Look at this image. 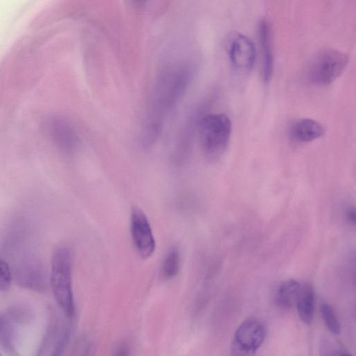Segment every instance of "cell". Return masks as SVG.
Listing matches in <instances>:
<instances>
[{
	"mask_svg": "<svg viewBox=\"0 0 356 356\" xmlns=\"http://www.w3.org/2000/svg\"><path fill=\"white\" fill-rule=\"evenodd\" d=\"M192 75L193 69L187 63L168 65L159 73L143 131L152 136H159L161 134L163 118L184 95Z\"/></svg>",
	"mask_w": 356,
	"mask_h": 356,
	"instance_id": "1",
	"label": "cell"
},
{
	"mask_svg": "<svg viewBox=\"0 0 356 356\" xmlns=\"http://www.w3.org/2000/svg\"><path fill=\"white\" fill-rule=\"evenodd\" d=\"M232 129V121L225 113H209L200 117L197 130L202 150L207 159L216 160L225 152Z\"/></svg>",
	"mask_w": 356,
	"mask_h": 356,
	"instance_id": "2",
	"label": "cell"
},
{
	"mask_svg": "<svg viewBox=\"0 0 356 356\" xmlns=\"http://www.w3.org/2000/svg\"><path fill=\"white\" fill-rule=\"evenodd\" d=\"M72 264V254L67 247L55 250L51 260V286L58 305L69 317L74 314Z\"/></svg>",
	"mask_w": 356,
	"mask_h": 356,
	"instance_id": "3",
	"label": "cell"
},
{
	"mask_svg": "<svg viewBox=\"0 0 356 356\" xmlns=\"http://www.w3.org/2000/svg\"><path fill=\"white\" fill-rule=\"evenodd\" d=\"M348 62L349 57L344 52L333 48L323 49L310 60L307 79L314 85H330L342 74Z\"/></svg>",
	"mask_w": 356,
	"mask_h": 356,
	"instance_id": "4",
	"label": "cell"
},
{
	"mask_svg": "<svg viewBox=\"0 0 356 356\" xmlns=\"http://www.w3.org/2000/svg\"><path fill=\"white\" fill-rule=\"evenodd\" d=\"M265 338V328L257 319L243 321L234 333L231 356H254Z\"/></svg>",
	"mask_w": 356,
	"mask_h": 356,
	"instance_id": "5",
	"label": "cell"
},
{
	"mask_svg": "<svg viewBox=\"0 0 356 356\" xmlns=\"http://www.w3.org/2000/svg\"><path fill=\"white\" fill-rule=\"evenodd\" d=\"M225 44L229 60L235 69L248 72L252 68L256 58V49L249 38L234 31L228 35Z\"/></svg>",
	"mask_w": 356,
	"mask_h": 356,
	"instance_id": "6",
	"label": "cell"
},
{
	"mask_svg": "<svg viewBox=\"0 0 356 356\" xmlns=\"http://www.w3.org/2000/svg\"><path fill=\"white\" fill-rule=\"evenodd\" d=\"M130 232L134 246L144 259L150 257L156 248V241L150 223L138 208H134L130 216Z\"/></svg>",
	"mask_w": 356,
	"mask_h": 356,
	"instance_id": "7",
	"label": "cell"
},
{
	"mask_svg": "<svg viewBox=\"0 0 356 356\" xmlns=\"http://www.w3.org/2000/svg\"><path fill=\"white\" fill-rule=\"evenodd\" d=\"M13 277L19 285L26 289L40 291L47 287L44 269L37 260L32 258L22 259L15 264Z\"/></svg>",
	"mask_w": 356,
	"mask_h": 356,
	"instance_id": "8",
	"label": "cell"
},
{
	"mask_svg": "<svg viewBox=\"0 0 356 356\" xmlns=\"http://www.w3.org/2000/svg\"><path fill=\"white\" fill-rule=\"evenodd\" d=\"M50 131L58 147L66 153L75 150L78 144V136L72 123L64 118H52L49 122Z\"/></svg>",
	"mask_w": 356,
	"mask_h": 356,
	"instance_id": "9",
	"label": "cell"
},
{
	"mask_svg": "<svg viewBox=\"0 0 356 356\" xmlns=\"http://www.w3.org/2000/svg\"><path fill=\"white\" fill-rule=\"evenodd\" d=\"M258 37L262 56V78L268 83L272 77L274 57L272 49L270 27L266 19H261L258 26Z\"/></svg>",
	"mask_w": 356,
	"mask_h": 356,
	"instance_id": "10",
	"label": "cell"
},
{
	"mask_svg": "<svg viewBox=\"0 0 356 356\" xmlns=\"http://www.w3.org/2000/svg\"><path fill=\"white\" fill-rule=\"evenodd\" d=\"M325 132V127L311 118H301L293 122L289 128L290 138L298 143H308L319 138Z\"/></svg>",
	"mask_w": 356,
	"mask_h": 356,
	"instance_id": "11",
	"label": "cell"
},
{
	"mask_svg": "<svg viewBox=\"0 0 356 356\" xmlns=\"http://www.w3.org/2000/svg\"><path fill=\"white\" fill-rule=\"evenodd\" d=\"M296 305L300 319L305 324L311 323L315 311V292L312 285H301Z\"/></svg>",
	"mask_w": 356,
	"mask_h": 356,
	"instance_id": "12",
	"label": "cell"
},
{
	"mask_svg": "<svg viewBox=\"0 0 356 356\" xmlns=\"http://www.w3.org/2000/svg\"><path fill=\"white\" fill-rule=\"evenodd\" d=\"M301 284L295 280H288L280 284L275 293V302L282 309H289L296 305Z\"/></svg>",
	"mask_w": 356,
	"mask_h": 356,
	"instance_id": "13",
	"label": "cell"
},
{
	"mask_svg": "<svg viewBox=\"0 0 356 356\" xmlns=\"http://www.w3.org/2000/svg\"><path fill=\"white\" fill-rule=\"evenodd\" d=\"M180 268V253L177 247L171 248L163 259L160 274L164 280H171L176 277Z\"/></svg>",
	"mask_w": 356,
	"mask_h": 356,
	"instance_id": "14",
	"label": "cell"
},
{
	"mask_svg": "<svg viewBox=\"0 0 356 356\" xmlns=\"http://www.w3.org/2000/svg\"><path fill=\"white\" fill-rule=\"evenodd\" d=\"M320 311L327 329L333 334L340 333V324L334 309L327 303L321 305Z\"/></svg>",
	"mask_w": 356,
	"mask_h": 356,
	"instance_id": "15",
	"label": "cell"
},
{
	"mask_svg": "<svg viewBox=\"0 0 356 356\" xmlns=\"http://www.w3.org/2000/svg\"><path fill=\"white\" fill-rule=\"evenodd\" d=\"M13 274L11 268L3 259L0 258V291L8 290L11 284Z\"/></svg>",
	"mask_w": 356,
	"mask_h": 356,
	"instance_id": "16",
	"label": "cell"
},
{
	"mask_svg": "<svg viewBox=\"0 0 356 356\" xmlns=\"http://www.w3.org/2000/svg\"><path fill=\"white\" fill-rule=\"evenodd\" d=\"M112 356H130V348L126 344H122L117 348Z\"/></svg>",
	"mask_w": 356,
	"mask_h": 356,
	"instance_id": "17",
	"label": "cell"
},
{
	"mask_svg": "<svg viewBox=\"0 0 356 356\" xmlns=\"http://www.w3.org/2000/svg\"><path fill=\"white\" fill-rule=\"evenodd\" d=\"M346 217L347 220L351 223L355 224V209L350 207L346 212Z\"/></svg>",
	"mask_w": 356,
	"mask_h": 356,
	"instance_id": "18",
	"label": "cell"
},
{
	"mask_svg": "<svg viewBox=\"0 0 356 356\" xmlns=\"http://www.w3.org/2000/svg\"><path fill=\"white\" fill-rule=\"evenodd\" d=\"M340 356H353V355H350V353H343L340 354Z\"/></svg>",
	"mask_w": 356,
	"mask_h": 356,
	"instance_id": "19",
	"label": "cell"
},
{
	"mask_svg": "<svg viewBox=\"0 0 356 356\" xmlns=\"http://www.w3.org/2000/svg\"><path fill=\"white\" fill-rule=\"evenodd\" d=\"M1 356V355H0Z\"/></svg>",
	"mask_w": 356,
	"mask_h": 356,
	"instance_id": "20",
	"label": "cell"
}]
</instances>
